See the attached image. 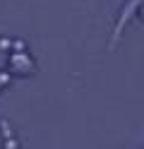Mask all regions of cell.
<instances>
[{
    "label": "cell",
    "instance_id": "cell-1",
    "mask_svg": "<svg viewBox=\"0 0 144 149\" xmlns=\"http://www.w3.org/2000/svg\"><path fill=\"white\" fill-rule=\"evenodd\" d=\"M7 72L17 74V77H29V74L36 72V63H34V58L29 53L17 51V53L10 55V60H7Z\"/></svg>",
    "mask_w": 144,
    "mask_h": 149
},
{
    "label": "cell",
    "instance_id": "cell-2",
    "mask_svg": "<svg viewBox=\"0 0 144 149\" xmlns=\"http://www.w3.org/2000/svg\"><path fill=\"white\" fill-rule=\"evenodd\" d=\"M7 84H10V74L7 72H0V91H3Z\"/></svg>",
    "mask_w": 144,
    "mask_h": 149
},
{
    "label": "cell",
    "instance_id": "cell-3",
    "mask_svg": "<svg viewBox=\"0 0 144 149\" xmlns=\"http://www.w3.org/2000/svg\"><path fill=\"white\" fill-rule=\"evenodd\" d=\"M139 17H142V19H144V5H142V10H139Z\"/></svg>",
    "mask_w": 144,
    "mask_h": 149
}]
</instances>
